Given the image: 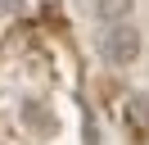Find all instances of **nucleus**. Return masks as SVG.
<instances>
[{"label": "nucleus", "instance_id": "obj_4", "mask_svg": "<svg viewBox=\"0 0 149 145\" xmlns=\"http://www.w3.org/2000/svg\"><path fill=\"white\" fill-rule=\"evenodd\" d=\"M0 9H9V14H23V9H27V0H0Z\"/></svg>", "mask_w": 149, "mask_h": 145}, {"label": "nucleus", "instance_id": "obj_2", "mask_svg": "<svg viewBox=\"0 0 149 145\" xmlns=\"http://www.w3.org/2000/svg\"><path fill=\"white\" fill-rule=\"evenodd\" d=\"M127 127L136 136H149V91H140V95L127 100Z\"/></svg>", "mask_w": 149, "mask_h": 145}, {"label": "nucleus", "instance_id": "obj_1", "mask_svg": "<svg viewBox=\"0 0 149 145\" xmlns=\"http://www.w3.org/2000/svg\"><path fill=\"white\" fill-rule=\"evenodd\" d=\"M140 50H145L140 27H131V23H104V32H100V54H104L109 63L127 68V63L140 59Z\"/></svg>", "mask_w": 149, "mask_h": 145}, {"label": "nucleus", "instance_id": "obj_3", "mask_svg": "<svg viewBox=\"0 0 149 145\" xmlns=\"http://www.w3.org/2000/svg\"><path fill=\"white\" fill-rule=\"evenodd\" d=\"M131 5H136V0H91V14L100 18V23H127Z\"/></svg>", "mask_w": 149, "mask_h": 145}]
</instances>
